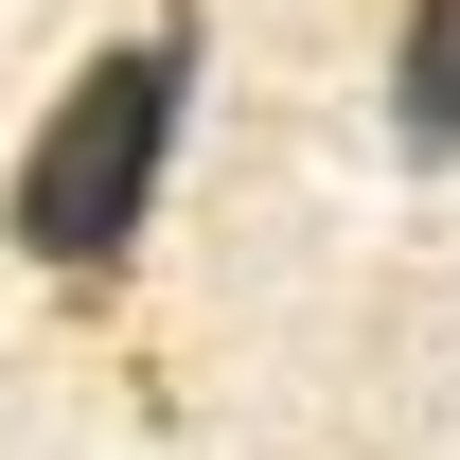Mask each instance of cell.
Wrapping results in <instances>:
<instances>
[{
	"label": "cell",
	"mask_w": 460,
	"mask_h": 460,
	"mask_svg": "<svg viewBox=\"0 0 460 460\" xmlns=\"http://www.w3.org/2000/svg\"><path fill=\"white\" fill-rule=\"evenodd\" d=\"M177 107H195V18H160V36L89 54V71L54 89V124L18 142L0 230H18L36 266H107L124 230L160 213V177H177Z\"/></svg>",
	"instance_id": "6da1fadb"
},
{
	"label": "cell",
	"mask_w": 460,
	"mask_h": 460,
	"mask_svg": "<svg viewBox=\"0 0 460 460\" xmlns=\"http://www.w3.org/2000/svg\"><path fill=\"white\" fill-rule=\"evenodd\" d=\"M390 142L407 160H460V0H407V36H390Z\"/></svg>",
	"instance_id": "7a4b0ae2"
}]
</instances>
